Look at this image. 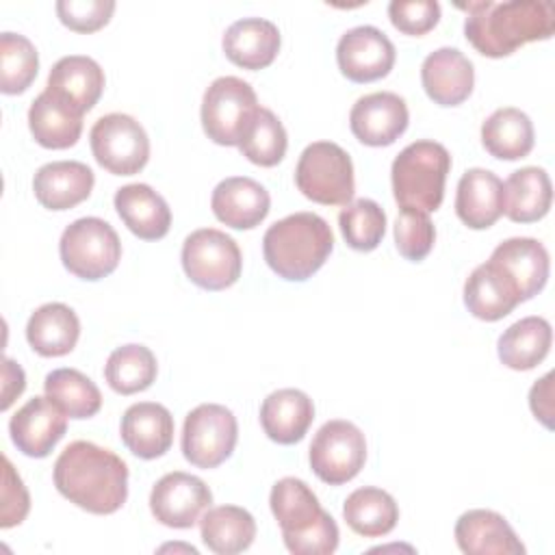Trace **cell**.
I'll use <instances>...</instances> for the list:
<instances>
[{
  "mask_svg": "<svg viewBox=\"0 0 555 555\" xmlns=\"http://www.w3.org/2000/svg\"><path fill=\"white\" fill-rule=\"evenodd\" d=\"M39 69V56L33 41L20 33L4 30L0 35V91L22 93L26 91Z\"/></svg>",
  "mask_w": 555,
  "mask_h": 555,
  "instance_id": "f35d334b",
  "label": "cell"
},
{
  "mask_svg": "<svg viewBox=\"0 0 555 555\" xmlns=\"http://www.w3.org/2000/svg\"><path fill=\"white\" fill-rule=\"evenodd\" d=\"M334 249L330 223L317 212H295L271 223L262 236V254L271 271L291 282L317 273Z\"/></svg>",
  "mask_w": 555,
  "mask_h": 555,
  "instance_id": "3957f363",
  "label": "cell"
},
{
  "mask_svg": "<svg viewBox=\"0 0 555 555\" xmlns=\"http://www.w3.org/2000/svg\"><path fill=\"white\" fill-rule=\"evenodd\" d=\"M80 336V321L76 312L61 304L50 301L39 306L26 323V340L43 358H59L69 353Z\"/></svg>",
  "mask_w": 555,
  "mask_h": 555,
  "instance_id": "f546056e",
  "label": "cell"
},
{
  "mask_svg": "<svg viewBox=\"0 0 555 555\" xmlns=\"http://www.w3.org/2000/svg\"><path fill=\"white\" fill-rule=\"evenodd\" d=\"M338 225L347 245L356 251H373L386 232V212L384 208L369 199L360 197L349 202L338 212Z\"/></svg>",
  "mask_w": 555,
  "mask_h": 555,
  "instance_id": "ab89813d",
  "label": "cell"
},
{
  "mask_svg": "<svg viewBox=\"0 0 555 555\" xmlns=\"http://www.w3.org/2000/svg\"><path fill=\"white\" fill-rule=\"evenodd\" d=\"M457 9L466 11V39L490 59L507 56L529 41L548 39L555 30V7L548 0H477Z\"/></svg>",
  "mask_w": 555,
  "mask_h": 555,
  "instance_id": "7a4b0ae2",
  "label": "cell"
},
{
  "mask_svg": "<svg viewBox=\"0 0 555 555\" xmlns=\"http://www.w3.org/2000/svg\"><path fill=\"white\" fill-rule=\"evenodd\" d=\"M46 89L87 113L104 91V72L91 56L69 54L52 65Z\"/></svg>",
  "mask_w": 555,
  "mask_h": 555,
  "instance_id": "83f0119b",
  "label": "cell"
},
{
  "mask_svg": "<svg viewBox=\"0 0 555 555\" xmlns=\"http://www.w3.org/2000/svg\"><path fill=\"white\" fill-rule=\"evenodd\" d=\"M258 108L256 91L247 80L215 78L202 98L204 132L219 145H238Z\"/></svg>",
  "mask_w": 555,
  "mask_h": 555,
  "instance_id": "ba28073f",
  "label": "cell"
},
{
  "mask_svg": "<svg viewBox=\"0 0 555 555\" xmlns=\"http://www.w3.org/2000/svg\"><path fill=\"white\" fill-rule=\"evenodd\" d=\"M202 542L217 555H236L251 546L256 538L254 516L238 505L208 507L199 518Z\"/></svg>",
  "mask_w": 555,
  "mask_h": 555,
  "instance_id": "1f68e13d",
  "label": "cell"
},
{
  "mask_svg": "<svg viewBox=\"0 0 555 555\" xmlns=\"http://www.w3.org/2000/svg\"><path fill=\"white\" fill-rule=\"evenodd\" d=\"M310 466L314 475L330 483L343 486L351 481L364 466L366 440L351 421L334 418L319 427L310 442Z\"/></svg>",
  "mask_w": 555,
  "mask_h": 555,
  "instance_id": "7c38bea8",
  "label": "cell"
},
{
  "mask_svg": "<svg viewBox=\"0 0 555 555\" xmlns=\"http://www.w3.org/2000/svg\"><path fill=\"white\" fill-rule=\"evenodd\" d=\"M553 373H546L538 379L529 390V405L535 418H540L546 427H553Z\"/></svg>",
  "mask_w": 555,
  "mask_h": 555,
  "instance_id": "f6af8a7d",
  "label": "cell"
},
{
  "mask_svg": "<svg viewBox=\"0 0 555 555\" xmlns=\"http://www.w3.org/2000/svg\"><path fill=\"white\" fill-rule=\"evenodd\" d=\"M2 403L0 408L7 410L15 397H20L24 392V386H26V377H24V371L20 364H15L11 358H4V371H2Z\"/></svg>",
  "mask_w": 555,
  "mask_h": 555,
  "instance_id": "bcb514c9",
  "label": "cell"
},
{
  "mask_svg": "<svg viewBox=\"0 0 555 555\" xmlns=\"http://www.w3.org/2000/svg\"><path fill=\"white\" fill-rule=\"evenodd\" d=\"M284 544L295 555H330L338 548V525L321 507L312 488L297 477H282L269 494Z\"/></svg>",
  "mask_w": 555,
  "mask_h": 555,
  "instance_id": "277c9868",
  "label": "cell"
},
{
  "mask_svg": "<svg viewBox=\"0 0 555 555\" xmlns=\"http://www.w3.org/2000/svg\"><path fill=\"white\" fill-rule=\"evenodd\" d=\"M210 503V488L199 477L182 470L163 475L150 492V509L154 518L171 529L193 527Z\"/></svg>",
  "mask_w": 555,
  "mask_h": 555,
  "instance_id": "4fadbf2b",
  "label": "cell"
},
{
  "mask_svg": "<svg viewBox=\"0 0 555 555\" xmlns=\"http://www.w3.org/2000/svg\"><path fill=\"white\" fill-rule=\"evenodd\" d=\"M128 451L141 460H154L169 451L173 442V416L156 401L132 403L119 425Z\"/></svg>",
  "mask_w": 555,
  "mask_h": 555,
  "instance_id": "ac0fdd59",
  "label": "cell"
},
{
  "mask_svg": "<svg viewBox=\"0 0 555 555\" xmlns=\"http://www.w3.org/2000/svg\"><path fill=\"white\" fill-rule=\"evenodd\" d=\"M89 141L98 165L115 176H134L147 165V132L126 113L102 115L91 126Z\"/></svg>",
  "mask_w": 555,
  "mask_h": 555,
  "instance_id": "8fae6325",
  "label": "cell"
},
{
  "mask_svg": "<svg viewBox=\"0 0 555 555\" xmlns=\"http://www.w3.org/2000/svg\"><path fill=\"white\" fill-rule=\"evenodd\" d=\"M286 145H288V137H286L282 121L278 119V115L273 111L260 106L256 111L247 132L243 134L238 150L254 165L273 167L284 158Z\"/></svg>",
  "mask_w": 555,
  "mask_h": 555,
  "instance_id": "74e56055",
  "label": "cell"
},
{
  "mask_svg": "<svg viewBox=\"0 0 555 555\" xmlns=\"http://www.w3.org/2000/svg\"><path fill=\"white\" fill-rule=\"evenodd\" d=\"M421 82L436 104L457 106L473 93L475 69L468 56L457 48H438L425 56Z\"/></svg>",
  "mask_w": 555,
  "mask_h": 555,
  "instance_id": "d6986e66",
  "label": "cell"
},
{
  "mask_svg": "<svg viewBox=\"0 0 555 555\" xmlns=\"http://www.w3.org/2000/svg\"><path fill=\"white\" fill-rule=\"evenodd\" d=\"M520 301L516 286L490 260L475 267L464 284V304L468 312L481 321H499Z\"/></svg>",
  "mask_w": 555,
  "mask_h": 555,
  "instance_id": "f1b7e54d",
  "label": "cell"
},
{
  "mask_svg": "<svg viewBox=\"0 0 555 555\" xmlns=\"http://www.w3.org/2000/svg\"><path fill=\"white\" fill-rule=\"evenodd\" d=\"M67 431V414L46 395L28 399L9 421V434L17 451L28 457H46Z\"/></svg>",
  "mask_w": 555,
  "mask_h": 555,
  "instance_id": "2e32d148",
  "label": "cell"
},
{
  "mask_svg": "<svg viewBox=\"0 0 555 555\" xmlns=\"http://www.w3.org/2000/svg\"><path fill=\"white\" fill-rule=\"evenodd\" d=\"M238 438L236 416L230 408L219 403H199L193 408L182 425V455L197 468H215L223 464Z\"/></svg>",
  "mask_w": 555,
  "mask_h": 555,
  "instance_id": "30bf717a",
  "label": "cell"
},
{
  "mask_svg": "<svg viewBox=\"0 0 555 555\" xmlns=\"http://www.w3.org/2000/svg\"><path fill=\"white\" fill-rule=\"evenodd\" d=\"M395 56L397 52L388 35L369 24L349 28L336 46L338 69L353 82H373L388 76Z\"/></svg>",
  "mask_w": 555,
  "mask_h": 555,
  "instance_id": "5bb4252c",
  "label": "cell"
},
{
  "mask_svg": "<svg viewBox=\"0 0 555 555\" xmlns=\"http://www.w3.org/2000/svg\"><path fill=\"white\" fill-rule=\"evenodd\" d=\"M490 262L507 275L522 301L538 295L548 280V251L538 238H507L494 247Z\"/></svg>",
  "mask_w": 555,
  "mask_h": 555,
  "instance_id": "e0dca14e",
  "label": "cell"
},
{
  "mask_svg": "<svg viewBox=\"0 0 555 555\" xmlns=\"http://www.w3.org/2000/svg\"><path fill=\"white\" fill-rule=\"evenodd\" d=\"M59 254L69 273L95 282L117 269L121 241L108 221L100 217H80L63 230Z\"/></svg>",
  "mask_w": 555,
  "mask_h": 555,
  "instance_id": "8992f818",
  "label": "cell"
},
{
  "mask_svg": "<svg viewBox=\"0 0 555 555\" xmlns=\"http://www.w3.org/2000/svg\"><path fill=\"white\" fill-rule=\"evenodd\" d=\"M295 184L317 204L347 206L356 191L351 156L334 141H314L297 160Z\"/></svg>",
  "mask_w": 555,
  "mask_h": 555,
  "instance_id": "52a82bcc",
  "label": "cell"
},
{
  "mask_svg": "<svg viewBox=\"0 0 555 555\" xmlns=\"http://www.w3.org/2000/svg\"><path fill=\"white\" fill-rule=\"evenodd\" d=\"M505 189V215L516 223H531L542 219L553 199V186L546 169L520 167L509 173Z\"/></svg>",
  "mask_w": 555,
  "mask_h": 555,
  "instance_id": "d6a6232c",
  "label": "cell"
},
{
  "mask_svg": "<svg viewBox=\"0 0 555 555\" xmlns=\"http://www.w3.org/2000/svg\"><path fill=\"white\" fill-rule=\"evenodd\" d=\"M210 208L221 223L234 230H251L269 215L271 195L254 178L232 176L215 186Z\"/></svg>",
  "mask_w": 555,
  "mask_h": 555,
  "instance_id": "ffe728a7",
  "label": "cell"
},
{
  "mask_svg": "<svg viewBox=\"0 0 555 555\" xmlns=\"http://www.w3.org/2000/svg\"><path fill=\"white\" fill-rule=\"evenodd\" d=\"M182 269L193 284L206 291H223L241 278L243 256L238 243L217 230L199 228L182 243Z\"/></svg>",
  "mask_w": 555,
  "mask_h": 555,
  "instance_id": "9c48e42d",
  "label": "cell"
},
{
  "mask_svg": "<svg viewBox=\"0 0 555 555\" xmlns=\"http://www.w3.org/2000/svg\"><path fill=\"white\" fill-rule=\"evenodd\" d=\"M408 121V104L392 91L366 93L356 100L349 113L353 137L371 147L395 143L405 132Z\"/></svg>",
  "mask_w": 555,
  "mask_h": 555,
  "instance_id": "9a60e30c",
  "label": "cell"
},
{
  "mask_svg": "<svg viewBox=\"0 0 555 555\" xmlns=\"http://www.w3.org/2000/svg\"><path fill=\"white\" fill-rule=\"evenodd\" d=\"M156 356L150 347L128 343L111 351L104 364L108 386L119 395H134L150 388L156 379Z\"/></svg>",
  "mask_w": 555,
  "mask_h": 555,
  "instance_id": "d590c367",
  "label": "cell"
},
{
  "mask_svg": "<svg viewBox=\"0 0 555 555\" xmlns=\"http://www.w3.org/2000/svg\"><path fill=\"white\" fill-rule=\"evenodd\" d=\"M280 30L271 20L243 17L232 22L221 39L225 56L243 69H262L280 52Z\"/></svg>",
  "mask_w": 555,
  "mask_h": 555,
  "instance_id": "cb8c5ba5",
  "label": "cell"
},
{
  "mask_svg": "<svg viewBox=\"0 0 555 555\" xmlns=\"http://www.w3.org/2000/svg\"><path fill=\"white\" fill-rule=\"evenodd\" d=\"M95 176L80 160H52L37 169L33 191L37 202L50 210H67L85 202L93 191Z\"/></svg>",
  "mask_w": 555,
  "mask_h": 555,
  "instance_id": "7402d4cb",
  "label": "cell"
},
{
  "mask_svg": "<svg viewBox=\"0 0 555 555\" xmlns=\"http://www.w3.org/2000/svg\"><path fill=\"white\" fill-rule=\"evenodd\" d=\"M345 522L364 538H382L390 533L399 520L397 501L382 488L364 486L353 490L343 503Z\"/></svg>",
  "mask_w": 555,
  "mask_h": 555,
  "instance_id": "e575fe53",
  "label": "cell"
},
{
  "mask_svg": "<svg viewBox=\"0 0 555 555\" xmlns=\"http://www.w3.org/2000/svg\"><path fill=\"white\" fill-rule=\"evenodd\" d=\"M451 154L442 143L421 139L405 145L390 167L392 193L401 208L434 212L444 197Z\"/></svg>",
  "mask_w": 555,
  "mask_h": 555,
  "instance_id": "5b68a950",
  "label": "cell"
},
{
  "mask_svg": "<svg viewBox=\"0 0 555 555\" xmlns=\"http://www.w3.org/2000/svg\"><path fill=\"white\" fill-rule=\"evenodd\" d=\"M113 202L119 219L134 236L143 241H156L169 232L171 210L165 197L150 184H126L115 191Z\"/></svg>",
  "mask_w": 555,
  "mask_h": 555,
  "instance_id": "484cf974",
  "label": "cell"
},
{
  "mask_svg": "<svg viewBox=\"0 0 555 555\" xmlns=\"http://www.w3.org/2000/svg\"><path fill=\"white\" fill-rule=\"evenodd\" d=\"M43 390L69 418H91L102 408L100 388L78 369L50 371Z\"/></svg>",
  "mask_w": 555,
  "mask_h": 555,
  "instance_id": "8d00e7d4",
  "label": "cell"
},
{
  "mask_svg": "<svg viewBox=\"0 0 555 555\" xmlns=\"http://www.w3.org/2000/svg\"><path fill=\"white\" fill-rule=\"evenodd\" d=\"M4 462V473H2V509H0V527L9 529L20 525L28 509H30V496L28 490L22 481V477L15 473L13 464L9 462V457L2 460Z\"/></svg>",
  "mask_w": 555,
  "mask_h": 555,
  "instance_id": "ee69618b",
  "label": "cell"
},
{
  "mask_svg": "<svg viewBox=\"0 0 555 555\" xmlns=\"http://www.w3.org/2000/svg\"><path fill=\"white\" fill-rule=\"evenodd\" d=\"M436 241V228L427 212L401 208L395 221V245L408 260H423Z\"/></svg>",
  "mask_w": 555,
  "mask_h": 555,
  "instance_id": "60d3db41",
  "label": "cell"
},
{
  "mask_svg": "<svg viewBox=\"0 0 555 555\" xmlns=\"http://www.w3.org/2000/svg\"><path fill=\"white\" fill-rule=\"evenodd\" d=\"M115 11L113 0H59V20L76 33H95L108 24Z\"/></svg>",
  "mask_w": 555,
  "mask_h": 555,
  "instance_id": "b9f144b4",
  "label": "cell"
},
{
  "mask_svg": "<svg viewBox=\"0 0 555 555\" xmlns=\"http://www.w3.org/2000/svg\"><path fill=\"white\" fill-rule=\"evenodd\" d=\"M483 147L501 160L525 158L533 150V124L527 113L514 106L496 108L481 124Z\"/></svg>",
  "mask_w": 555,
  "mask_h": 555,
  "instance_id": "836d02e7",
  "label": "cell"
},
{
  "mask_svg": "<svg viewBox=\"0 0 555 555\" xmlns=\"http://www.w3.org/2000/svg\"><path fill=\"white\" fill-rule=\"evenodd\" d=\"M388 17L405 35H425L440 20V4L436 0H392Z\"/></svg>",
  "mask_w": 555,
  "mask_h": 555,
  "instance_id": "7bdbcfd3",
  "label": "cell"
},
{
  "mask_svg": "<svg viewBox=\"0 0 555 555\" xmlns=\"http://www.w3.org/2000/svg\"><path fill=\"white\" fill-rule=\"evenodd\" d=\"M553 330L544 317H525L512 323L496 343L499 360L514 371L538 366L551 349Z\"/></svg>",
  "mask_w": 555,
  "mask_h": 555,
  "instance_id": "4dcf8cb0",
  "label": "cell"
},
{
  "mask_svg": "<svg viewBox=\"0 0 555 555\" xmlns=\"http://www.w3.org/2000/svg\"><path fill=\"white\" fill-rule=\"evenodd\" d=\"M314 421L312 399L297 388H280L260 405V425L278 444L299 442Z\"/></svg>",
  "mask_w": 555,
  "mask_h": 555,
  "instance_id": "4316f807",
  "label": "cell"
},
{
  "mask_svg": "<svg viewBox=\"0 0 555 555\" xmlns=\"http://www.w3.org/2000/svg\"><path fill=\"white\" fill-rule=\"evenodd\" d=\"M455 542L468 555H522L509 522L492 509H468L455 522Z\"/></svg>",
  "mask_w": 555,
  "mask_h": 555,
  "instance_id": "603a6c76",
  "label": "cell"
},
{
  "mask_svg": "<svg viewBox=\"0 0 555 555\" xmlns=\"http://www.w3.org/2000/svg\"><path fill=\"white\" fill-rule=\"evenodd\" d=\"M82 115L76 106L43 89L28 108L33 139L48 150L72 147L82 132Z\"/></svg>",
  "mask_w": 555,
  "mask_h": 555,
  "instance_id": "d4e9b609",
  "label": "cell"
},
{
  "mask_svg": "<svg viewBox=\"0 0 555 555\" xmlns=\"http://www.w3.org/2000/svg\"><path fill=\"white\" fill-rule=\"evenodd\" d=\"M455 212L473 230L490 228L505 212L503 180L490 169H466L457 182Z\"/></svg>",
  "mask_w": 555,
  "mask_h": 555,
  "instance_id": "44dd1931",
  "label": "cell"
},
{
  "mask_svg": "<svg viewBox=\"0 0 555 555\" xmlns=\"http://www.w3.org/2000/svg\"><path fill=\"white\" fill-rule=\"evenodd\" d=\"M56 490L89 514H113L128 499V466L111 449L89 440L69 442L54 462Z\"/></svg>",
  "mask_w": 555,
  "mask_h": 555,
  "instance_id": "6da1fadb",
  "label": "cell"
}]
</instances>
